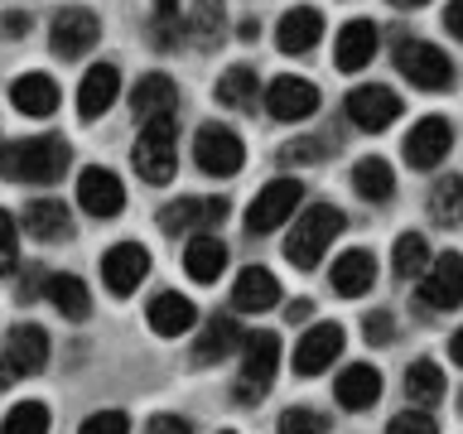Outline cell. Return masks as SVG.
I'll list each match as a JSON object with an SVG mask.
<instances>
[{
    "label": "cell",
    "mask_w": 463,
    "mask_h": 434,
    "mask_svg": "<svg viewBox=\"0 0 463 434\" xmlns=\"http://www.w3.org/2000/svg\"><path fill=\"white\" fill-rule=\"evenodd\" d=\"M353 188L367 203H386L396 193V174H391V165L382 155H367V159H357V169H353Z\"/></svg>",
    "instance_id": "obj_33"
},
{
    "label": "cell",
    "mask_w": 463,
    "mask_h": 434,
    "mask_svg": "<svg viewBox=\"0 0 463 434\" xmlns=\"http://www.w3.org/2000/svg\"><path fill=\"white\" fill-rule=\"evenodd\" d=\"M140 434H194V425H188V420H179V415H155Z\"/></svg>",
    "instance_id": "obj_46"
},
{
    "label": "cell",
    "mask_w": 463,
    "mask_h": 434,
    "mask_svg": "<svg viewBox=\"0 0 463 434\" xmlns=\"http://www.w3.org/2000/svg\"><path fill=\"white\" fill-rule=\"evenodd\" d=\"M449 357H454V362H458V367H463V328L454 333V338H449Z\"/></svg>",
    "instance_id": "obj_50"
},
{
    "label": "cell",
    "mask_w": 463,
    "mask_h": 434,
    "mask_svg": "<svg viewBox=\"0 0 463 434\" xmlns=\"http://www.w3.org/2000/svg\"><path fill=\"white\" fill-rule=\"evenodd\" d=\"M405 396H411L420 410H430V405L444 396V372L434 367L430 357H415L411 367H405Z\"/></svg>",
    "instance_id": "obj_34"
},
{
    "label": "cell",
    "mask_w": 463,
    "mask_h": 434,
    "mask_svg": "<svg viewBox=\"0 0 463 434\" xmlns=\"http://www.w3.org/2000/svg\"><path fill=\"white\" fill-rule=\"evenodd\" d=\"M458 405H463V396H458Z\"/></svg>",
    "instance_id": "obj_54"
},
{
    "label": "cell",
    "mask_w": 463,
    "mask_h": 434,
    "mask_svg": "<svg viewBox=\"0 0 463 434\" xmlns=\"http://www.w3.org/2000/svg\"><path fill=\"white\" fill-rule=\"evenodd\" d=\"M159 14H174V0H159Z\"/></svg>",
    "instance_id": "obj_52"
},
{
    "label": "cell",
    "mask_w": 463,
    "mask_h": 434,
    "mask_svg": "<svg viewBox=\"0 0 463 434\" xmlns=\"http://www.w3.org/2000/svg\"><path fill=\"white\" fill-rule=\"evenodd\" d=\"M43 299H49L63 318H78V324H82L87 314H92V295H87V285L78 280V275H68V270H53V275H49V285H43Z\"/></svg>",
    "instance_id": "obj_30"
},
{
    "label": "cell",
    "mask_w": 463,
    "mask_h": 434,
    "mask_svg": "<svg viewBox=\"0 0 463 434\" xmlns=\"http://www.w3.org/2000/svg\"><path fill=\"white\" fill-rule=\"evenodd\" d=\"M14 266H20V227H14V217L0 208V280L14 275Z\"/></svg>",
    "instance_id": "obj_39"
},
{
    "label": "cell",
    "mask_w": 463,
    "mask_h": 434,
    "mask_svg": "<svg viewBox=\"0 0 463 434\" xmlns=\"http://www.w3.org/2000/svg\"><path fill=\"white\" fill-rule=\"evenodd\" d=\"M24 231H29V237H39V241H63L72 231V212L58 198H29Z\"/></svg>",
    "instance_id": "obj_29"
},
{
    "label": "cell",
    "mask_w": 463,
    "mask_h": 434,
    "mask_svg": "<svg viewBox=\"0 0 463 434\" xmlns=\"http://www.w3.org/2000/svg\"><path fill=\"white\" fill-rule=\"evenodd\" d=\"M343 231V212L333 208V203H309L299 217H295V227H289V237H285V256L295 260L299 270H314L318 260H324V251L333 246V237Z\"/></svg>",
    "instance_id": "obj_2"
},
{
    "label": "cell",
    "mask_w": 463,
    "mask_h": 434,
    "mask_svg": "<svg viewBox=\"0 0 463 434\" xmlns=\"http://www.w3.org/2000/svg\"><path fill=\"white\" fill-rule=\"evenodd\" d=\"M78 203H82V212H92V217H116L126 208V188H121V179H116L111 169L87 165L78 174Z\"/></svg>",
    "instance_id": "obj_17"
},
{
    "label": "cell",
    "mask_w": 463,
    "mask_h": 434,
    "mask_svg": "<svg viewBox=\"0 0 463 434\" xmlns=\"http://www.w3.org/2000/svg\"><path fill=\"white\" fill-rule=\"evenodd\" d=\"M78 434H130V420L121 410H97V415L82 420Z\"/></svg>",
    "instance_id": "obj_43"
},
{
    "label": "cell",
    "mask_w": 463,
    "mask_h": 434,
    "mask_svg": "<svg viewBox=\"0 0 463 434\" xmlns=\"http://www.w3.org/2000/svg\"><path fill=\"white\" fill-rule=\"evenodd\" d=\"M463 304V256L458 251H444L434 256V266L420 275V289H415V309H430V314H449Z\"/></svg>",
    "instance_id": "obj_6"
},
{
    "label": "cell",
    "mask_w": 463,
    "mask_h": 434,
    "mask_svg": "<svg viewBox=\"0 0 463 434\" xmlns=\"http://www.w3.org/2000/svg\"><path fill=\"white\" fill-rule=\"evenodd\" d=\"M184 270L194 275L198 285H213L217 275L227 270V246H222V237H213V231L188 237V246H184Z\"/></svg>",
    "instance_id": "obj_27"
},
{
    "label": "cell",
    "mask_w": 463,
    "mask_h": 434,
    "mask_svg": "<svg viewBox=\"0 0 463 434\" xmlns=\"http://www.w3.org/2000/svg\"><path fill=\"white\" fill-rule=\"evenodd\" d=\"M430 241L420 237V231H401L396 237V251H391V270L401 275V280H415L420 270H430Z\"/></svg>",
    "instance_id": "obj_36"
},
{
    "label": "cell",
    "mask_w": 463,
    "mask_h": 434,
    "mask_svg": "<svg viewBox=\"0 0 463 434\" xmlns=\"http://www.w3.org/2000/svg\"><path fill=\"white\" fill-rule=\"evenodd\" d=\"M68 140L63 136H29L0 145V179L10 184H58L68 174Z\"/></svg>",
    "instance_id": "obj_1"
},
{
    "label": "cell",
    "mask_w": 463,
    "mask_h": 434,
    "mask_svg": "<svg viewBox=\"0 0 463 434\" xmlns=\"http://www.w3.org/2000/svg\"><path fill=\"white\" fill-rule=\"evenodd\" d=\"M266 111L275 121H304V116L318 111V87L295 78V72H280V78H270V87H266Z\"/></svg>",
    "instance_id": "obj_15"
},
{
    "label": "cell",
    "mask_w": 463,
    "mask_h": 434,
    "mask_svg": "<svg viewBox=\"0 0 463 434\" xmlns=\"http://www.w3.org/2000/svg\"><path fill=\"white\" fill-rule=\"evenodd\" d=\"M145 318H150V328L159 333V338H179V333H188L198 324V304L184 299V295H174V289H165V295L150 299Z\"/></svg>",
    "instance_id": "obj_22"
},
{
    "label": "cell",
    "mask_w": 463,
    "mask_h": 434,
    "mask_svg": "<svg viewBox=\"0 0 463 434\" xmlns=\"http://www.w3.org/2000/svg\"><path fill=\"white\" fill-rule=\"evenodd\" d=\"M246 338H251V333H241L237 318L217 314V318H208V328L198 333V343H194V362H198V367H213V362H222L227 353H241Z\"/></svg>",
    "instance_id": "obj_20"
},
{
    "label": "cell",
    "mask_w": 463,
    "mask_h": 434,
    "mask_svg": "<svg viewBox=\"0 0 463 434\" xmlns=\"http://www.w3.org/2000/svg\"><path fill=\"white\" fill-rule=\"evenodd\" d=\"M0 434H49V405H43V401H20L5 415Z\"/></svg>",
    "instance_id": "obj_37"
},
{
    "label": "cell",
    "mask_w": 463,
    "mask_h": 434,
    "mask_svg": "<svg viewBox=\"0 0 463 434\" xmlns=\"http://www.w3.org/2000/svg\"><path fill=\"white\" fill-rule=\"evenodd\" d=\"M10 101H14V111H24V116H53L58 111V82L49 72H24V78H14Z\"/></svg>",
    "instance_id": "obj_28"
},
{
    "label": "cell",
    "mask_w": 463,
    "mask_h": 434,
    "mask_svg": "<svg viewBox=\"0 0 463 434\" xmlns=\"http://www.w3.org/2000/svg\"><path fill=\"white\" fill-rule=\"evenodd\" d=\"M318 150H324L318 140H289V145H280V155H275V159H280L285 169H295V165H318V159H324Z\"/></svg>",
    "instance_id": "obj_42"
},
{
    "label": "cell",
    "mask_w": 463,
    "mask_h": 434,
    "mask_svg": "<svg viewBox=\"0 0 463 434\" xmlns=\"http://www.w3.org/2000/svg\"><path fill=\"white\" fill-rule=\"evenodd\" d=\"M318 39H324V14H318L314 5L285 10L280 24H275V43H280V53H309Z\"/></svg>",
    "instance_id": "obj_21"
},
{
    "label": "cell",
    "mask_w": 463,
    "mask_h": 434,
    "mask_svg": "<svg viewBox=\"0 0 463 434\" xmlns=\"http://www.w3.org/2000/svg\"><path fill=\"white\" fill-rule=\"evenodd\" d=\"M174 136H179L174 116H169V121H150V126H140L136 150H130V165H136V174H140L145 184L165 188V184L174 179V169H179V155H174Z\"/></svg>",
    "instance_id": "obj_4"
},
{
    "label": "cell",
    "mask_w": 463,
    "mask_h": 434,
    "mask_svg": "<svg viewBox=\"0 0 463 434\" xmlns=\"http://www.w3.org/2000/svg\"><path fill=\"white\" fill-rule=\"evenodd\" d=\"M29 24H34V20H29V14H0V34H5V39H20V34H29Z\"/></svg>",
    "instance_id": "obj_47"
},
{
    "label": "cell",
    "mask_w": 463,
    "mask_h": 434,
    "mask_svg": "<svg viewBox=\"0 0 463 434\" xmlns=\"http://www.w3.org/2000/svg\"><path fill=\"white\" fill-rule=\"evenodd\" d=\"M430 217H434L439 227H463V174H449V179L434 184Z\"/></svg>",
    "instance_id": "obj_35"
},
{
    "label": "cell",
    "mask_w": 463,
    "mask_h": 434,
    "mask_svg": "<svg viewBox=\"0 0 463 434\" xmlns=\"http://www.w3.org/2000/svg\"><path fill=\"white\" fill-rule=\"evenodd\" d=\"M285 314H289V318H295V324H304V318H309V314H314V304H309V299H295V304H289V309H285Z\"/></svg>",
    "instance_id": "obj_49"
},
{
    "label": "cell",
    "mask_w": 463,
    "mask_h": 434,
    "mask_svg": "<svg viewBox=\"0 0 463 434\" xmlns=\"http://www.w3.org/2000/svg\"><path fill=\"white\" fill-rule=\"evenodd\" d=\"M145 275H150V251H145L140 241H116L111 251L101 256V280H107V289L116 299L136 295Z\"/></svg>",
    "instance_id": "obj_11"
},
{
    "label": "cell",
    "mask_w": 463,
    "mask_h": 434,
    "mask_svg": "<svg viewBox=\"0 0 463 434\" xmlns=\"http://www.w3.org/2000/svg\"><path fill=\"white\" fill-rule=\"evenodd\" d=\"M280 304V280L266 270V266H246L232 285V309L237 314H266Z\"/></svg>",
    "instance_id": "obj_18"
},
{
    "label": "cell",
    "mask_w": 463,
    "mask_h": 434,
    "mask_svg": "<svg viewBox=\"0 0 463 434\" xmlns=\"http://www.w3.org/2000/svg\"><path fill=\"white\" fill-rule=\"evenodd\" d=\"M396 68L401 78H411L420 92H449L454 87V63L444 49L415 39V34H396Z\"/></svg>",
    "instance_id": "obj_3"
},
{
    "label": "cell",
    "mask_w": 463,
    "mask_h": 434,
    "mask_svg": "<svg viewBox=\"0 0 463 434\" xmlns=\"http://www.w3.org/2000/svg\"><path fill=\"white\" fill-rule=\"evenodd\" d=\"M174 107H179V87H174L165 72H145V78L136 82V92H130V111H136L145 126L169 121Z\"/></svg>",
    "instance_id": "obj_19"
},
{
    "label": "cell",
    "mask_w": 463,
    "mask_h": 434,
    "mask_svg": "<svg viewBox=\"0 0 463 434\" xmlns=\"http://www.w3.org/2000/svg\"><path fill=\"white\" fill-rule=\"evenodd\" d=\"M43 285H49V270H43V266H29V275L20 280V304L39 299V295H43Z\"/></svg>",
    "instance_id": "obj_45"
},
{
    "label": "cell",
    "mask_w": 463,
    "mask_h": 434,
    "mask_svg": "<svg viewBox=\"0 0 463 434\" xmlns=\"http://www.w3.org/2000/svg\"><path fill=\"white\" fill-rule=\"evenodd\" d=\"M391 338H396V318H391L386 309L367 314V343H372V347H382V343H391Z\"/></svg>",
    "instance_id": "obj_44"
},
{
    "label": "cell",
    "mask_w": 463,
    "mask_h": 434,
    "mask_svg": "<svg viewBox=\"0 0 463 434\" xmlns=\"http://www.w3.org/2000/svg\"><path fill=\"white\" fill-rule=\"evenodd\" d=\"M386 434H439V425H434V415H430V410L411 405V410H401L396 420H391Z\"/></svg>",
    "instance_id": "obj_41"
},
{
    "label": "cell",
    "mask_w": 463,
    "mask_h": 434,
    "mask_svg": "<svg viewBox=\"0 0 463 434\" xmlns=\"http://www.w3.org/2000/svg\"><path fill=\"white\" fill-rule=\"evenodd\" d=\"M222 434H232V429H222Z\"/></svg>",
    "instance_id": "obj_53"
},
{
    "label": "cell",
    "mask_w": 463,
    "mask_h": 434,
    "mask_svg": "<svg viewBox=\"0 0 463 434\" xmlns=\"http://www.w3.org/2000/svg\"><path fill=\"white\" fill-rule=\"evenodd\" d=\"M299 203H304V188H299L295 179L266 184V188L251 198V208H246V231H251V237H266V231L285 227L289 217L299 212Z\"/></svg>",
    "instance_id": "obj_7"
},
{
    "label": "cell",
    "mask_w": 463,
    "mask_h": 434,
    "mask_svg": "<svg viewBox=\"0 0 463 434\" xmlns=\"http://www.w3.org/2000/svg\"><path fill=\"white\" fill-rule=\"evenodd\" d=\"M49 39H53V53H58V58H82V53H92V49H97L101 20H97L92 10H82V5H68V10H58V14H53Z\"/></svg>",
    "instance_id": "obj_12"
},
{
    "label": "cell",
    "mask_w": 463,
    "mask_h": 434,
    "mask_svg": "<svg viewBox=\"0 0 463 434\" xmlns=\"http://www.w3.org/2000/svg\"><path fill=\"white\" fill-rule=\"evenodd\" d=\"M179 39H188V20H179V14H155L150 24V43L155 49H179Z\"/></svg>",
    "instance_id": "obj_40"
},
{
    "label": "cell",
    "mask_w": 463,
    "mask_h": 434,
    "mask_svg": "<svg viewBox=\"0 0 463 434\" xmlns=\"http://www.w3.org/2000/svg\"><path fill=\"white\" fill-rule=\"evenodd\" d=\"M343 324H314L309 333L299 338L295 347V372L299 376H318V372H328L333 362L343 357Z\"/></svg>",
    "instance_id": "obj_16"
},
{
    "label": "cell",
    "mask_w": 463,
    "mask_h": 434,
    "mask_svg": "<svg viewBox=\"0 0 463 434\" xmlns=\"http://www.w3.org/2000/svg\"><path fill=\"white\" fill-rule=\"evenodd\" d=\"M449 145H454L449 116H420V126H411V136H405V165L411 169H434L449 155Z\"/></svg>",
    "instance_id": "obj_14"
},
{
    "label": "cell",
    "mask_w": 463,
    "mask_h": 434,
    "mask_svg": "<svg viewBox=\"0 0 463 434\" xmlns=\"http://www.w3.org/2000/svg\"><path fill=\"white\" fill-rule=\"evenodd\" d=\"M280 434H328V415L314 405H289L280 415Z\"/></svg>",
    "instance_id": "obj_38"
},
{
    "label": "cell",
    "mask_w": 463,
    "mask_h": 434,
    "mask_svg": "<svg viewBox=\"0 0 463 434\" xmlns=\"http://www.w3.org/2000/svg\"><path fill=\"white\" fill-rule=\"evenodd\" d=\"M372 58H376V24H372V20L343 24L338 43H333V63H338L343 72H362Z\"/></svg>",
    "instance_id": "obj_24"
},
{
    "label": "cell",
    "mask_w": 463,
    "mask_h": 434,
    "mask_svg": "<svg viewBox=\"0 0 463 434\" xmlns=\"http://www.w3.org/2000/svg\"><path fill=\"white\" fill-rule=\"evenodd\" d=\"M194 155H198V169L203 174H213V179H232L241 165H246V145L237 130H227V126H198V136H194Z\"/></svg>",
    "instance_id": "obj_8"
},
{
    "label": "cell",
    "mask_w": 463,
    "mask_h": 434,
    "mask_svg": "<svg viewBox=\"0 0 463 434\" xmlns=\"http://www.w3.org/2000/svg\"><path fill=\"white\" fill-rule=\"evenodd\" d=\"M396 10H420V5H430V0H391Z\"/></svg>",
    "instance_id": "obj_51"
},
{
    "label": "cell",
    "mask_w": 463,
    "mask_h": 434,
    "mask_svg": "<svg viewBox=\"0 0 463 434\" xmlns=\"http://www.w3.org/2000/svg\"><path fill=\"white\" fill-rule=\"evenodd\" d=\"M116 92H121V72H116V63L87 68V78H82V87H78V111H82V121H97V116L116 101Z\"/></svg>",
    "instance_id": "obj_26"
},
{
    "label": "cell",
    "mask_w": 463,
    "mask_h": 434,
    "mask_svg": "<svg viewBox=\"0 0 463 434\" xmlns=\"http://www.w3.org/2000/svg\"><path fill=\"white\" fill-rule=\"evenodd\" d=\"M333 396H338L343 410H367V405H376V396H382V372H376L372 362H353V367H343Z\"/></svg>",
    "instance_id": "obj_23"
},
{
    "label": "cell",
    "mask_w": 463,
    "mask_h": 434,
    "mask_svg": "<svg viewBox=\"0 0 463 434\" xmlns=\"http://www.w3.org/2000/svg\"><path fill=\"white\" fill-rule=\"evenodd\" d=\"M275 372H280V338L275 333H251L241 347V401H256L260 391L275 382Z\"/></svg>",
    "instance_id": "obj_10"
},
{
    "label": "cell",
    "mask_w": 463,
    "mask_h": 434,
    "mask_svg": "<svg viewBox=\"0 0 463 434\" xmlns=\"http://www.w3.org/2000/svg\"><path fill=\"white\" fill-rule=\"evenodd\" d=\"M343 111L353 116L357 130H386L401 116V97L382 82H367V87H353V92H347Z\"/></svg>",
    "instance_id": "obj_13"
},
{
    "label": "cell",
    "mask_w": 463,
    "mask_h": 434,
    "mask_svg": "<svg viewBox=\"0 0 463 434\" xmlns=\"http://www.w3.org/2000/svg\"><path fill=\"white\" fill-rule=\"evenodd\" d=\"M217 101L232 107V111H256L260 107V78L246 63L227 68L222 78H217Z\"/></svg>",
    "instance_id": "obj_31"
},
{
    "label": "cell",
    "mask_w": 463,
    "mask_h": 434,
    "mask_svg": "<svg viewBox=\"0 0 463 434\" xmlns=\"http://www.w3.org/2000/svg\"><path fill=\"white\" fill-rule=\"evenodd\" d=\"M444 24H449V34H458V39H463V0H449Z\"/></svg>",
    "instance_id": "obj_48"
},
{
    "label": "cell",
    "mask_w": 463,
    "mask_h": 434,
    "mask_svg": "<svg viewBox=\"0 0 463 434\" xmlns=\"http://www.w3.org/2000/svg\"><path fill=\"white\" fill-rule=\"evenodd\" d=\"M328 280H333V289H338L343 299L367 295L372 280H376V260H372V251H362V246H353V251H343L338 260H333Z\"/></svg>",
    "instance_id": "obj_25"
},
{
    "label": "cell",
    "mask_w": 463,
    "mask_h": 434,
    "mask_svg": "<svg viewBox=\"0 0 463 434\" xmlns=\"http://www.w3.org/2000/svg\"><path fill=\"white\" fill-rule=\"evenodd\" d=\"M217 222H227V198H179L159 208V231H169V237H184V231L203 237Z\"/></svg>",
    "instance_id": "obj_9"
},
{
    "label": "cell",
    "mask_w": 463,
    "mask_h": 434,
    "mask_svg": "<svg viewBox=\"0 0 463 434\" xmlns=\"http://www.w3.org/2000/svg\"><path fill=\"white\" fill-rule=\"evenodd\" d=\"M43 367H49V333L39 324H14L5 333V347H0V391Z\"/></svg>",
    "instance_id": "obj_5"
},
{
    "label": "cell",
    "mask_w": 463,
    "mask_h": 434,
    "mask_svg": "<svg viewBox=\"0 0 463 434\" xmlns=\"http://www.w3.org/2000/svg\"><path fill=\"white\" fill-rule=\"evenodd\" d=\"M188 39L198 49H217L227 39V5L222 0H194V10H188Z\"/></svg>",
    "instance_id": "obj_32"
}]
</instances>
